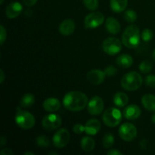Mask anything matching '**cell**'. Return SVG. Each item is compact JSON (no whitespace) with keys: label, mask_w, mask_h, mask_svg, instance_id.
Listing matches in <instances>:
<instances>
[{"label":"cell","mask_w":155,"mask_h":155,"mask_svg":"<svg viewBox=\"0 0 155 155\" xmlns=\"http://www.w3.org/2000/svg\"><path fill=\"white\" fill-rule=\"evenodd\" d=\"M142 104L148 110L155 112V95L152 94L144 95L142 98Z\"/></svg>","instance_id":"d6986e66"},{"label":"cell","mask_w":155,"mask_h":155,"mask_svg":"<svg viewBox=\"0 0 155 155\" xmlns=\"http://www.w3.org/2000/svg\"><path fill=\"white\" fill-rule=\"evenodd\" d=\"M145 83L149 87L155 88V75L154 74H151V75H148L146 77L145 79Z\"/></svg>","instance_id":"4dcf8cb0"},{"label":"cell","mask_w":155,"mask_h":155,"mask_svg":"<svg viewBox=\"0 0 155 155\" xmlns=\"http://www.w3.org/2000/svg\"><path fill=\"white\" fill-rule=\"evenodd\" d=\"M102 120L104 124L107 127H117L122 120V114L119 109L110 107V108L107 109L103 114Z\"/></svg>","instance_id":"5b68a950"},{"label":"cell","mask_w":155,"mask_h":155,"mask_svg":"<svg viewBox=\"0 0 155 155\" xmlns=\"http://www.w3.org/2000/svg\"><path fill=\"white\" fill-rule=\"evenodd\" d=\"M34 95L31 93H27L23 95V97L21 98V101H20V104L24 108H29V107H32V105L34 104Z\"/></svg>","instance_id":"cb8c5ba5"},{"label":"cell","mask_w":155,"mask_h":155,"mask_svg":"<svg viewBox=\"0 0 155 155\" xmlns=\"http://www.w3.org/2000/svg\"><path fill=\"white\" fill-rule=\"evenodd\" d=\"M153 68V64L150 61L145 60L143 61L139 65V70L143 74H148L151 72Z\"/></svg>","instance_id":"d4e9b609"},{"label":"cell","mask_w":155,"mask_h":155,"mask_svg":"<svg viewBox=\"0 0 155 155\" xmlns=\"http://www.w3.org/2000/svg\"><path fill=\"white\" fill-rule=\"evenodd\" d=\"M80 145H81V148L83 151H86V152H89V151H92L95 148V141L92 137L85 136L82 139Z\"/></svg>","instance_id":"603a6c76"},{"label":"cell","mask_w":155,"mask_h":155,"mask_svg":"<svg viewBox=\"0 0 155 155\" xmlns=\"http://www.w3.org/2000/svg\"><path fill=\"white\" fill-rule=\"evenodd\" d=\"M143 83L142 77L140 74L135 71H131L126 74L121 79V86L125 90L136 91L141 87Z\"/></svg>","instance_id":"3957f363"},{"label":"cell","mask_w":155,"mask_h":155,"mask_svg":"<svg viewBox=\"0 0 155 155\" xmlns=\"http://www.w3.org/2000/svg\"><path fill=\"white\" fill-rule=\"evenodd\" d=\"M114 143V137L112 134L109 133L104 136L103 139V146L105 148H110Z\"/></svg>","instance_id":"83f0119b"},{"label":"cell","mask_w":155,"mask_h":155,"mask_svg":"<svg viewBox=\"0 0 155 155\" xmlns=\"http://www.w3.org/2000/svg\"><path fill=\"white\" fill-rule=\"evenodd\" d=\"M123 113H124V116L125 117V118L130 120H133L140 117L142 110H141L140 107L136 104H130L125 107Z\"/></svg>","instance_id":"5bb4252c"},{"label":"cell","mask_w":155,"mask_h":155,"mask_svg":"<svg viewBox=\"0 0 155 155\" xmlns=\"http://www.w3.org/2000/svg\"><path fill=\"white\" fill-rule=\"evenodd\" d=\"M106 30L111 34H117L120 31V24L119 21L112 17H109L105 21Z\"/></svg>","instance_id":"e0dca14e"},{"label":"cell","mask_w":155,"mask_h":155,"mask_svg":"<svg viewBox=\"0 0 155 155\" xmlns=\"http://www.w3.org/2000/svg\"><path fill=\"white\" fill-rule=\"evenodd\" d=\"M13 154V151L11 149H9V148H4V149L2 150L1 152H0V154L1 155H12Z\"/></svg>","instance_id":"d590c367"},{"label":"cell","mask_w":155,"mask_h":155,"mask_svg":"<svg viewBox=\"0 0 155 155\" xmlns=\"http://www.w3.org/2000/svg\"><path fill=\"white\" fill-rule=\"evenodd\" d=\"M48 154H57V153H55V152H51V153H49Z\"/></svg>","instance_id":"7bdbcfd3"},{"label":"cell","mask_w":155,"mask_h":155,"mask_svg":"<svg viewBox=\"0 0 155 155\" xmlns=\"http://www.w3.org/2000/svg\"><path fill=\"white\" fill-rule=\"evenodd\" d=\"M70 137H71V135L68 130L66 129L58 130L53 136V145L56 148H64L69 142Z\"/></svg>","instance_id":"30bf717a"},{"label":"cell","mask_w":155,"mask_h":155,"mask_svg":"<svg viewBox=\"0 0 155 155\" xmlns=\"http://www.w3.org/2000/svg\"><path fill=\"white\" fill-rule=\"evenodd\" d=\"M24 154H25V155H27V154L34 155V154H33V153H32V152H26V153H24Z\"/></svg>","instance_id":"b9f144b4"},{"label":"cell","mask_w":155,"mask_h":155,"mask_svg":"<svg viewBox=\"0 0 155 155\" xmlns=\"http://www.w3.org/2000/svg\"><path fill=\"white\" fill-rule=\"evenodd\" d=\"M128 5V0H110V8L114 12L120 13L126 10Z\"/></svg>","instance_id":"ffe728a7"},{"label":"cell","mask_w":155,"mask_h":155,"mask_svg":"<svg viewBox=\"0 0 155 155\" xmlns=\"http://www.w3.org/2000/svg\"><path fill=\"white\" fill-rule=\"evenodd\" d=\"M114 104L116 106L120 107H125L129 101V98L127 96V94L124 93V92H117L113 98Z\"/></svg>","instance_id":"7402d4cb"},{"label":"cell","mask_w":155,"mask_h":155,"mask_svg":"<svg viewBox=\"0 0 155 155\" xmlns=\"http://www.w3.org/2000/svg\"><path fill=\"white\" fill-rule=\"evenodd\" d=\"M117 64L123 68H128L131 67L133 64V58L131 55L124 54L120 55L116 60Z\"/></svg>","instance_id":"44dd1931"},{"label":"cell","mask_w":155,"mask_h":155,"mask_svg":"<svg viewBox=\"0 0 155 155\" xmlns=\"http://www.w3.org/2000/svg\"><path fill=\"white\" fill-rule=\"evenodd\" d=\"M0 72H1V80H0V83H2L3 82H4V80H5V74H4V72H3L2 70H1L0 71Z\"/></svg>","instance_id":"f35d334b"},{"label":"cell","mask_w":155,"mask_h":155,"mask_svg":"<svg viewBox=\"0 0 155 155\" xmlns=\"http://www.w3.org/2000/svg\"><path fill=\"white\" fill-rule=\"evenodd\" d=\"M0 30H1V31H0V43L2 45L5 41L6 37H7V33H6V30L2 25L0 26Z\"/></svg>","instance_id":"836d02e7"},{"label":"cell","mask_w":155,"mask_h":155,"mask_svg":"<svg viewBox=\"0 0 155 155\" xmlns=\"http://www.w3.org/2000/svg\"><path fill=\"white\" fill-rule=\"evenodd\" d=\"M73 131L76 133V134H81L83 132H85V126L83 124H77L74 126L73 127Z\"/></svg>","instance_id":"d6a6232c"},{"label":"cell","mask_w":155,"mask_h":155,"mask_svg":"<svg viewBox=\"0 0 155 155\" xmlns=\"http://www.w3.org/2000/svg\"><path fill=\"white\" fill-rule=\"evenodd\" d=\"M119 135L123 140L126 142H131L136 139L137 136V129L133 124L126 123L120 127Z\"/></svg>","instance_id":"ba28073f"},{"label":"cell","mask_w":155,"mask_h":155,"mask_svg":"<svg viewBox=\"0 0 155 155\" xmlns=\"http://www.w3.org/2000/svg\"><path fill=\"white\" fill-rule=\"evenodd\" d=\"M6 139H5V136H2L1 137V142H0V145H1V146H3V145H5V144L6 143Z\"/></svg>","instance_id":"74e56055"},{"label":"cell","mask_w":155,"mask_h":155,"mask_svg":"<svg viewBox=\"0 0 155 155\" xmlns=\"http://www.w3.org/2000/svg\"><path fill=\"white\" fill-rule=\"evenodd\" d=\"M151 120H152V122L155 124V113L153 114L152 117H151Z\"/></svg>","instance_id":"ab89813d"},{"label":"cell","mask_w":155,"mask_h":155,"mask_svg":"<svg viewBox=\"0 0 155 155\" xmlns=\"http://www.w3.org/2000/svg\"><path fill=\"white\" fill-rule=\"evenodd\" d=\"M88 111L92 115H99L104 109V101L99 96H94L88 102Z\"/></svg>","instance_id":"8fae6325"},{"label":"cell","mask_w":155,"mask_h":155,"mask_svg":"<svg viewBox=\"0 0 155 155\" xmlns=\"http://www.w3.org/2000/svg\"><path fill=\"white\" fill-rule=\"evenodd\" d=\"M75 23L73 20L71 19H67L64 20L63 22H61V24L59 25V32L61 33V34H62L63 36H70V35L72 34L73 33L75 30Z\"/></svg>","instance_id":"9a60e30c"},{"label":"cell","mask_w":155,"mask_h":155,"mask_svg":"<svg viewBox=\"0 0 155 155\" xmlns=\"http://www.w3.org/2000/svg\"><path fill=\"white\" fill-rule=\"evenodd\" d=\"M83 4L89 10L95 11L98 8V0H83Z\"/></svg>","instance_id":"f1b7e54d"},{"label":"cell","mask_w":155,"mask_h":155,"mask_svg":"<svg viewBox=\"0 0 155 155\" xmlns=\"http://www.w3.org/2000/svg\"><path fill=\"white\" fill-rule=\"evenodd\" d=\"M38 0H23V2L28 7H32L37 3Z\"/></svg>","instance_id":"e575fe53"},{"label":"cell","mask_w":155,"mask_h":155,"mask_svg":"<svg viewBox=\"0 0 155 155\" xmlns=\"http://www.w3.org/2000/svg\"><path fill=\"white\" fill-rule=\"evenodd\" d=\"M124 18H125V20L127 22L133 23L137 19V15H136L135 11L132 10V9H129V10H127L125 12Z\"/></svg>","instance_id":"484cf974"},{"label":"cell","mask_w":155,"mask_h":155,"mask_svg":"<svg viewBox=\"0 0 155 155\" xmlns=\"http://www.w3.org/2000/svg\"><path fill=\"white\" fill-rule=\"evenodd\" d=\"M87 104V95L79 91H71L68 92L63 98L64 106L71 111H80L86 107Z\"/></svg>","instance_id":"6da1fadb"},{"label":"cell","mask_w":155,"mask_h":155,"mask_svg":"<svg viewBox=\"0 0 155 155\" xmlns=\"http://www.w3.org/2000/svg\"><path fill=\"white\" fill-rule=\"evenodd\" d=\"M102 48L107 54L115 55L122 50V43L117 38L108 37L103 42Z\"/></svg>","instance_id":"8992f818"},{"label":"cell","mask_w":155,"mask_h":155,"mask_svg":"<svg viewBox=\"0 0 155 155\" xmlns=\"http://www.w3.org/2000/svg\"><path fill=\"white\" fill-rule=\"evenodd\" d=\"M61 117L55 114H50L46 115L42 121V125L43 128L49 131L58 129L61 127Z\"/></svg>","instance_id":"9c48e42d"},{"label":"cell","mask_w":155,"mask_h":155,"mask_svg":"<svg viewBox=\"0 0 155 155\" xmlns=\"http://www.w3.org/2000/svg\"><path fill=\"white\" fill-rule=\"evenodd\" d=\"M36 142L39 147L46 148V147L50 146V141L46 136H42V135L39 136L36 138Z\"/></svg>","instance_id":"4316f807"},{"label":"cell","mask_w":155,"mask_h":155,"mask_svg":"<svg viewBox=\"0 0 155 155\" xmlns=\"http://www.w3.org/2000/svg\"><path fill=\"white\" fill-rule=\"evenodd\" d=\"M104 73L106 74V76L107 77H113L117 74V69L115 67L112 65H109L104 69Z\"/></svg>","instance_id":"1f68e13d"},{"label":"cell","mask_w":155,"mask_h":155,"mask_svg":"<svg viewBox=\"0 0 155 155\" xmlns=\"http://www.w3.org/2000/svg\"><path fill=\"white\" fill-rule=\"evenodd\" d=\"M22 10V5L18 2H14L10 3L5 8V15L10 19H14L21 15Z\"/></svg>","instance_id":"4fadbf2b"},{"label":"cell","mask_w":155,"mask_h":155,"mask_svg":"<svg viewBox=\"0 0 155 155\" xmlns=\"http://www.w3.org/2000/svg\"><path fill=\"white\" fill-rule=\"evenodd\" d=\"M3 1H4V0H1V2H0V4H3Z\"/></svg>","instance_id":"ee69618b"},{"label":"cell","mask_w":155,"mask_h":155,"mask_svg":"<svg viewBox=\"0 0 155 155\" xmlns=\"http://www.w3.org/2000/svg\"><path fill=\"white\" fill-rule=\"evenodd\" d=\"M101 130V123L97 119H90L85 125V133L88 135L95 136Z\"/></svg>","instance_id":"2e32d148"},{"label":"cell","mask_w":155,"mask_h":155,"mask_svg":"<svg viewBox=\"0 0 155 155\" xmlns=\"http://www.w3.org/2000/svg\"><path fill=\"white\" fill-rule=\"evenodd\" d=\"M86 77L91 84L100 85L105 80L106 74L101 70H92L88 73Z\"/></svg>","instance_id":"7c38bea8"},{"label":"cell","mask_w":155,"mask_h":155,"mask_svg":"<svg viewBox=\"0 0 155 155\" xmlns=\"http://www.w3.org/2000/svg\"><path fill=\"white\" fill-rule=\"evenodd\" d=\"M152 58H153V59H154V61H155V48H154V51H153Z\"/></svg>","instance_id":"60d3db41"},{"label":"cell","mask_w":155,"mask_h":155,"mask_svg":"<svg viewBox=\"0 0 155 155\" xmlns=\"http://www.w3.org/2000/svg\"><path fill=\"white\" fill-rule=\"evenodd\" d=\"M61 107V103L58 98H48L43 102V108L48 112H55Z\"/></svg>","instance_id":"ac0fdd59"},{"label":"cell","mask_w":155,"mask_h":155,"mask_svg":"<svg viewBox=\"0 0 155 155\" xmlns=\"http://www.w3.org/2000/svg\"><path fill=\"white\" fill-rule=\"evenodd\" d=\"M108 155H122V152L120 151H118V150H116V149H112V150H110V151H107V153Z\"/></svg>","instance_id":"8d00e7d4"},{"label":"cell","mask_w":155,"mask_h":155,"mask_svg":"<svg viewBox=\"0 0 155 155\" xmlns=\"http://www.w3.org/2000/svg\"><path fill=\"white\" fill-rule=\"evenodd\" d=\"M142 38L145 42H149L153 38V32L150 29H145L142 31Z\"/></svg>","instance_id":"f546056e"},{"label":"cell","mask_w":155,"mask_h":155,"mask_svg":"<svg viewBox=\"0 0 155 155\" xmlns=\"http://www.w3.org/2000/svg\"><path fill=\"white\" fill-rule=\"evenodd\" d=\"M15 122L17 125L23 130H30L35 125V118L30 112L18 107L15 115Z\"/></svg>","instance_id":"277c9868"},{"label":"cell","mask_w":155,"mask_h":155,"mask_svg":"<svg viewBox=\"0 0 155 155\" xmlns=\"http://www.w3.org/2000/svg\"><path fill=\"white\" fill-rule=\"evenodd\" d=\"M104 21V15L101 12H91L85 18L84 25L86 29H95L101 26Z\"/></svg>","instance_id":"52a82bcc"},{"label":"cell","mask_w":155,"mask_h":155,"mask_svg":"<svg viewBox=\"0 0 155 155\" xmlns=\"http://www.w3.org/2000/svg\"><path fill=\"white\" fill-rule=\"evenodd\" d=\"M123 44L129 48H136L140 43V31L136 25H130L122 36Z\"/></svg>","instance_id":"7a4b0ae2"}]
</instances>
